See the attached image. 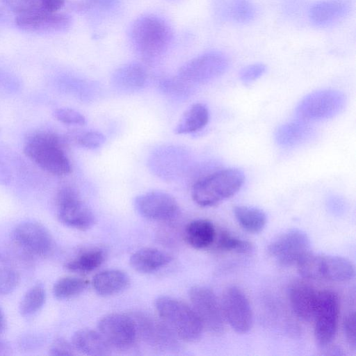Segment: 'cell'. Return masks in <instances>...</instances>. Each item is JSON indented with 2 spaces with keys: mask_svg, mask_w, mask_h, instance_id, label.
Listing matches in <instances>:
<instances>
[{
  "mask_svg": "<svg viewBox=\"0 0 356 356\" xmlns=\"http://www.w3.org/2000/svg\"><path fill=\"white\" fill-rule=\"evenodd\" d=\"M134 321L137 334L147 343L163 349L175 348L177 337L160 318L145 313H137L131 316Z\"/></svg>",
  "mask_w": 356,
  "mask_h": 356,
  "instance_id": "obj_16",
  "label": "cell"
},
{
  "mask_svg": "<svg viewBox=\"0 0 356 356\" xmlns=\"http://www.w3.org/2000/svg\"><path fill=\"white\" fill-rule=\"evenodd\" d=\"M147 72L139 63H126L113 72L111 81L113 86L124 92H133L140 90L147 81Z\"/></svg>",
  "mask_w": 356,
  "mask_h": 356,
  "instance_id": "obj_20",
  "label": "cell"
},
{
  "mask_svg": "<svg viewBox=\"0 0 356 356\" xmlns=\"http://www.w3.org/2000/svg\"><path fill=\"white\" fill-rule=\"evenodd\" d=\"M340 304L337 294L331 290L318 291L314 320V339L322 348L334 339L339 323Z\"/></svg>",
  "mask_w": 356,
  "mask_h": 356,
  "instance_id": "obj_7",
  "label": "cell"
},
{
  "mask_svg": "<svg viewBox=\"0 0 356 356\" xmlns=\"http://www.w3.org/2000/svg\"><path fill=\"white\" fill-rule=\"evenodd\" d=\"M228 65L229 60L225 54L209 51L185 63L179 68L177 76L187 84L204 83L221 76Z\"/></svg>",
  "mask_w": 356,
  "mask_h": 356,
  "instance_id": "obj_6",
  "label": "cell"
},
{
  "mask_svg": "<svg viewBox=\"0 0 356 356\" xmlns=\"http://www.w3.org/2000/svg\"><path fill=\"white\" fill-rule=\"evenodd\" d=\"M266 66L262 63H255L243 67L239 72L241 81L245 84H249L259 77L266 72Z\"/></svg>",
  "mask_w": 356,
  "mask_h": 356,
  "instance_id": "obj_37",
  "label": "cell"
},
{
  "mask_svg": "<svg viewBox=\"0 0 356 356\" xmlns=\"http://www.w3.org/2000/svg\"><path fill=\"white\" fill-rule=\"evenodd\" d=\"M209 113L207 106L197 103L191 106L181 115L174 129L176 134H188L198 131L208 123Z\"/></svg>",
  "mask_w": 356,
  "mask_h": 356,
  "instance_id": "obj_25",
  "label": "cell"
},
{
  "mask_svg": "<svg viewBox=\"0 0 356 356\" xmlns=\"http://www.w3.org/2000/svg\"><path fill=\"white\" fill-rule=\"evenodd\" d=\"M58 218L67 227L86 230L95 222L92 210L83 202L77 192L70 186L62 187L56 194Z\"/></svg>",
  "mask_w": 356,
  "mask_h": 356,
  "instance_id": "obj_9",
  "label": "cell"
},
{
  "mask_svg": "<svg viewBox=\"0 0 356 356\" xmlns=\"http://www.w3.org/2000/svg\"><path fill=\"white\" fill-rule=\"evenodd\" d=\"M225 321L238 334L250 331L253 315L249 300L238 286H230L224 291L220 300Z\"/></svg>",
  "mask_w": 356,
  "mask_h": 356,
  "instance_id": "obj_11",
  "label": "cell"
},
{
  "mask_svg": "<svg viewBox=\"0 0 356 356\" xmlns=\"http://www.w3.org/2000/svg\"><path fill=\"white\" fill-rule=\"evenodd\" d=\"M228 10L231 17L238 22H249L255 15L254 5L250 0H232Z\"/></svg>",
  "mask_w": 356,
  "mask_h": 356,
  "instance_id": "obj_32",
  "label": "cell"
},
{
  "mask_svg": "<svg viewBox=\"0 0 356 356\" xmlns=\"http://www.w3.org/2000/svg\"><path fill=\"white\" fill-rule=\"evenodd\" d=\"M46 300V292L42 284L31 286L24 295L19 309L22 316L29 317L35 314L43 307Z\"/></svg>",
  "mask_w": 356,
  "mask_h": 356,
  "instance_id": "obj_30",
  "label": "cell"
},
{
  "mask_svg": "<svg viewBox=\"0 0 356 356\" xmlns=\"http://www.w3.org/2000/svg\"><path fill=\"white\" fill-rule=\"evenodd\" d=\"M13 236L22 248L36 256L46 257L54 249V240L49 230L37 222L19 224L15 228Z\"/></svg>",
  "mask_w": 356,
  "mask_h": 356,
  "instance_id": "obj_14",
  "label": "cell"
},
{
  "mask_svg": "<svg viewBox=\"0 0 356 356\" xmlns=\"http://www.w3.org/2000/svg\"><path fill=\"white\" fill-rule=\"evenodd\" d=\"M245 175L238 168L222 169L197 181L192 188L193 201L201 207H211L234 195L244 183Z\"/></svg>",
  "mask_w": 356,
  "mask_h": 356,
  "instance_id": "obj_3",
  "label": "cell"
},
{
  "mask_svg": "<svg viewBox=\"0 0 356 356\" xmlns=\"http://www.w3.org/2000/svg\"><path fill=\"white\" fill-rule=\"evenodd\" d=\"M15 23L27 31L60 32L68 29L72 21L71 17L65 13L37 12L17 15Z\"/></svg>",
  "mask_w": 356,
  "mask_h": 356,
  "instance_id": "obj_17",
  "label": "cell"
},
{
  "mask_svg": "<svg viewBox=\"0 0 356 356\" xmlns=\"http://www.w3.org/2000/svg\"><path fill=\"white\" fill-rule=\"evenodd\" d=\"M310 240L304 231L292 229L279 235L268 245L267 251L280 265H296L309 251Z\"/></svg>",
  "mask_w": 356,
  "mask_h": 356,
  "instance_id": "obj_10",
  "label": "cell"
},
{
  "mask_svg": "<svg viewBox=\"0 0 356 356\" xmlns=\"http://www.w3.org/2000/svg\"><path fill=\"white\" fill-rule=\"evenodd\" d=\"M10 10L19 15L44 12L40 0H1Z\"/></svg>",
  "mask_w": 356,
  "mask_h": 356,
  "instance_id": "obj_34",
  "label": "cell"
},
{
  "mask_svg": "<svg viewBox=\"0 0 356 356\" xmlns=\"http://www.w3.org/2000/svg\"><path fill=\"white\" fill-rule=\"evenodd\" d=\"M71 343L76 350L88 355L104 356L111 353V346L99 332L90 329L77 330Z\"/></svg>",
  "mask_w": 356,
  "mask_h": 356,
  "instance_id": "obj_21",
  "label": "cell"
},
{
  "mask_svg": "<svg viewBox=\"0 0 356 356\" xmlns=\"http://www.w3.org/2000/svg\"><path fill=\"white\" fill-rule=\"evenodd\" d=\"M88 285L81 277L67 276L58 280L53 287L54 296L59 300H66L81 294Z\"/></svg>",
  "mask_w": 356,
  "mask_h": 356,
  "instance_id": "obj_29",
  "label": "cell"
},
{
  "mask_svg": "<svg viewBox=\"0 0 356 356\" xmlns=\"http://www.w3.org/2000/svg\"><path fill=\"white\" fill-rule=\"evenodd\" d=\"M343 329L348 343L353 350H355L356 348V337L355 314L354 311L350 312L344 317Z\"/></svg>",
  "mask_w": 356,
  "mask_h": 356,
  "instance_id": "obj_38",
  "label": "cell"
},
{
  "mask_svg": "<svg viewBox=\"0 0 356 356\" xmlns=\"http://www.w3.org/2000/svg\"><path fill=\"white\" fill-rule=\"evenodd\" d=\"M312 132V129L307 122L298 120L279 127L275 132V140L282 146L291 147L308 139Z\"/></svg>",
  "mask_w": 356,
  "mask_h": 356,
  "instance_id": "obj_26",
  "label": "cell"
},
{
  "mask_svg": "<svg viewBox=\"0 0 356 356\" xmlns=\"http://www.w3.org/2000/svg\"><path fill=\"white\" fill-rule=\"evenodd\" d=\"M67 140L49 131H39L25 143L24 154L43 170L56 176H65L72 171L65 153Z\"/></svg>",
  "mask_w": 356,
  "mask_h": 356,
  "instance_id": "obj_2",
  "label": "cell"
},
{
  "mask_svg": "<svg viewBox=\"0 0 356 356\" xmlns=\"http://www.w3.org/2000/svg\"><path fill=\"white\" fill-rule=\"evenodd\" d=\"M38 339L35 337H24L21 339L20 346L22 348H25L27 349L28 346L32 347L37 346L38 343L37 342Z\"/></svg>",
  "mask_w": 356,
  "mask_h": 356,
  "instance_id": "obj_42",
  "label": "cell"
},
{
  "mask_svg": "<svg viewBox=\"0 0 356 356\" xmlns=\"http://www.w3.org/2000/svg\"><path fill=\"white\" fill-rule=\"evenodd\" d=\"M188 296L203 327L213 334L223 332L225 320L220 301L213 291L206 286L195 285L190 289Z\"/></svg>",
  "mask_w": 356,
  "mask_h": 356,
  "instance_id": "obj_8",
  "label": "cell"
},
{
  "mask_svg": "<svg viewBox=\"0 0 356 356\" xmlns=\"http://www.w3.org/2000/svg\"><path fill=\"white\" fill-rule=\"evenodd\" d=\"M234 213L240 226L250 233L260 232L267 222L265 212L255 207L236 206L234 209Z\"/></svg>",
  "mask_w": 356,
  "mask_h": 356,
  "instance_id": "obj_27",
  "label": "cell"
},
{
  "mask_svg": "<svg viewBox=\"0 0 356 356\" xmlns=\"http://www.w3.org/2000/svg\"><path fill=\"white\" fill-rule=\"evenodd\" d=\"M92 284L97 293L110 296L126 289L130 284V279L121 270L110 269L97 273L92 278Z\"/></svg>",
  "mask_w": 356,
  "mask_h": 356,
  "instance_id": "obj_23",
  "label": "cell"
},
{
  "mask_svg": "<svg viewBox=\"0 0 356 356\" xmlns=\"http://www.w3.org/2000/svg\"><path fill=\"white\" fill-rule=\"evenodd\" d=\"M106 257L105 252L92 248L81 252L65 264V268L75 273H89L100 266Z\"/></svg>",
  "mask_w": 356,
  "mask_h": 356,
  "instance_id": "obj_28",
  "label": "cell"
},
{
  "mask_svg": "<svg viewBox=\"0 0 356 356\" xmlns=\"http://www.w3.org/2000/svg\"><path fill=\"white\" fill-rule=\"evenodd\" d=\"M118 2V0H87L89 6H93L101 9H110Z\"/></svg>",
  "mask_w": 356,
  "mask_h": 356,
  "instance_id": "obj_41",
  "label": "cell"
},
{
  "mask_svg": "<svg viewBox=\"0 0 356 356\" xmlns=\"http://www.w3.org/2000/svg\"><path fill=\"white\" fill-rule=\"evenodd\" d=\"M98 331L111 347L117 348L131 346L138 335L132 317L120 313L103 316L98 322Z\"/></svg>",
  "mask_w": 356,
  "mask_h": 356,
  "instance_id": "obj_13",
  "label": "cell"
},
{
  "mask_svg": "<svg viewBox=\"0 0 356 356\" xmlns=\"http://www.w3.org/2000/svg\"><path fill=\"white\" fill-rule=\"evenodd\" d=\"M73 138L76 144L88 149H97L106 141V137L102 133L92 130L75 134Z\"/></svg>",
  "mask_w": 356,
  "mask_h": 356,
  "instance_id": "obj_33",
  "label": "cell"
},
{
  "mask_svg": "<svg viewBox=\"0 0 356 356\" xmlns=\"http://www.w3.org/2000/svg\"><path fill=\"white\" fill-rule=\"evenodd\" d=\"M346 104L343 93L335 90H323L310 93L304 97L296 109L298 120L309 122L333 118L339 113Z\"/></svg>",
  "mask_w": 356,
  "mask_h": 356,
  "instance_id": "obj_5",
  "label": "cell"
},
{
  "mask_svg": "<svg viewBox=\"0 0 356 356\" xmlns=\"http://www.w3.org/2000/svg\"><path fill=\"white\" fill-rule=\"evenodd\" d=\"M129 35L134 49L148 62L163 56L173 40V31L168 22L153 14L136 19L131 25Z\"/></svg>",
  "mask_w": 356,
  "mask_h": 356,
  "instance_id": "obj_1",
  "label": "cell"
},
{
  "mask_svg": "<svg viewBox=\"0 0 356 356\" xmlns=\"http://www.w3.org/2000/svg\"><path fill=\"white\" fill-rule=\"evenodd\" d=\"M318 291L303 281H296L289 287V298L294 314L305 321L313 320Z\"/></svg>",
  "mask_w": 356,
  "mask_h": 356,
  "instance_id": "obj_18",
  "label": "cell"
},
{
  "mask_svg": "<svg viewBox=\"0 0 356 356\" xmlns=\"http://www.w3.org/2000/svg\"><path fill=\"white\" fill-rule=\"evenodd\" d=\"M11 352L10 346L6 342L0 341V355H10Z\"/></svg>",
  "mask_w": 356,
  "mask_h": 356,
  "instance_id": "obj_43",
  "label": "cell"
},
{
  "mask_svg": "<svg viewBox=\"0 0 356 356\" xmlns=\"http://www.w3.org/2000/svg\"><path fill=\"white\" fill-rule=\"evenodd\" d=\"M218 250L239 254H249L254 250L253 245L248 241L240 238L227 231H220L214 240Z\"/></svg>",
  "mask_w": 356,
  "mask_h": 356,
  "instance_id": "obj_31",
  "label": "cell"
},
{
  "mask_svg": "<svg viewBox=\"0 0 356 356\" xmlns=\"http://www.w3.org/2000/svg\"><path fill=\"white\" fill-rule=\"evenodd\" d=\"M171 260L170 255L163 250L154 248H143L131 254L129 262L136 271L150 273L167 266Z\"/></svg>",
  "mask_w": 356,
  "mask_h": 356,
  "instance_id": "obj_22",
  "label": "cell"
},
{
  "mask_svg": "<svg viewBox=\"0 0 356 356\" xmlns=\"http://www.w3.org/2000/svg\"><path fill=\"white\" fill-rule=\"evenodd\" d=\"M76 350L72 343L63 338H58L54 340L49 348V354L51 355H74Z\"/></svg>",
  "mask_w": 356,
  "mask_h": 356,
  "instance_id": "obj_39",
  "label": "cell"
},
{
  "mask_svg": "<svg viewBox=\"0 0 356 356\" xmlns=\"http://www.w3.org/2000/svg\"><path fill=\"white\" fill-rule=\"evenodd\" d=\"M44 12L55 13L60 10L65 3V0H40Z\"/></svg>",
  "mask_w": 356,
  "mask_h": 356,
  "instance_id": "obj_40",
  "label": "cell"
},
{
  "mask_svg": "<svg viewBox=\"0 0 356 356\" xmlns=\"http://www.w3.org/2000/svg\"><path fill=\"white\" fill-rule=\"evenodd\" d=\"M216 236L214 225L206 219L193 220L185 229V238L187 243L196 249H204L211 245Z\"/></svg>",
  "mask_w": 356,
  "mask_h": 356,
  "instance_id": "obj_24",
  "label": "cell"
},
{
  "mask_svg": "<svg viewBox=\"0 0 356 356\" xmlns=\"http://www.w3.org/2000/svg\"><path fill=\"white\" fill-rule=\"evenodd\" d=\"M350 10L348 0H321L309 10V17L314 25L326 26L345 17Z\"/></svg>",
  "mask_w": 356,
  "mask_h": 356,
  "instance_id": "obj_19",
  "label": "cell"
},
{
  "mask_svg": "<svg viewBox=\"0 0 356 356\" xmlns=\"http://www.w3.org/2000/svg\"><path fill=\"white\" fill-rule=\"evenodd\" d=\"M54 118L63 124L83 126L86 123L85 117L76 110L70 108H59L54 112Z\"/></svg>",
  "mask_w": 356,
  "mask_h": 356,
  "instance_id": "obj_36",
  "label": "cell"
},
{
  "mask_svg": "<svg viewBox=\"0 0 356 356\" xmlns=\"http://www.w3.org/2000/svg\"><path fill=\"white\" fill-rule=\"evenodd\" d=\"M20 276L16 270L8 266H0V294L12 293L17 288Z\"/></svg>",
  "mask_w": 356,
  "mask_h": 356,
  "instance_id": "obj_35",
  "label": "cell"
},
{
  "mask_svg": "<svg viewBox=\"0 0 356 356\" xmlns=\"http://www.w3.org/2000/svg\"><path fill=\"white\" fill-rule=\"evenodd\" d=\"M154 305L160 318L178 338L191 342L200 337L204 327L192 307L168 296L158 297Z\"/></svg>",
  "mask_w": 356,
  "mask_h": 356,
  "instance_id": "obj_4",
  "label": "cell"
},
{
  "mask_svg": "<svg viewBox=\"0 0 356 356\" xmlns=\"http://www.w3.org/2000/svg\"><path fill=\"white\" fill-rule=\"evenodd\" d=\"M311 276L312 280L347 282L354 277L355 266L351 261L343 257L314 253Z\"/></svg>",
  "mask_w": 356,
  "mask_h": 356,
  "instance_id": "obj_15",
  "label": "cell"
},
{
  "mask_svg": "<svg viewBox=\"0 0 356 356\" xmlns=\"http://www.w3.org/2000/svg\"><path fill=\"white\" fill-rule=\"evenodd\" d=\"M2 259V256L1 254V252H0V260Z\"/></svg>",
  "mask_w": 356,
  "mask_h": 356,
  "instance_id": "obj_45",
  "label": "cell"
},
{
  "mask_svg": "<svg viewBox=\"0 0 356 356\" xmlns=\"http://www.w3.org/2000/svg\"><path fill=\"white\" fill-rule=\"evenodd\" d=\"M134 207L141 216L154 221L171 220L179 211L175 198L161 191H152L138 195L134 200Z\"/></svg>",
  "mask_w": 356,
  "mask_h": 356,
  "instance_id": "obj_12",
  "label": "cell"
},
{
  "mask_svg": "<svg viewBox=\"0 0 356 356\" xmlns=\"http://www.w3.org/2000/svg\"><path fill=\"white\" fill-rule=\"evenodd\" d=\"M6 327V320L4 313L0 307V334L3 333Z\"/></svg>",
  "mask_w": 356,
  "mask_h": 356,
  "instance_id": "obj_44",
  "label": "cell"
}]
</instances>
